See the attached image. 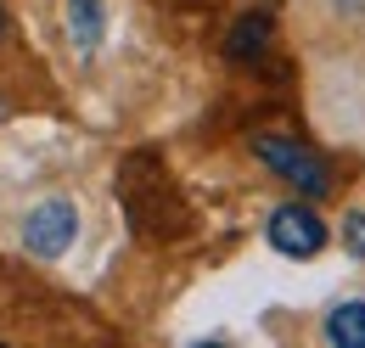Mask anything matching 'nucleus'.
I'll list each match as a JSON object with an SVG mask.
<instances>
[{
  "label": "nucleus",
  "instance_id": "obj_10",
  "mask_svg": "<svg viewBox=\"0 0 365 348\" xmlns=\"http://www.w3.org/2000/svg\"><path fill=\"white\" fill-rule=\"evenodd\" d=\"M0 40H6V6H0Z\"/></svg>",
  "mask_w": 365,
  "mask_h": 348
},
{
  "label": "nucleus",
  "instance_id": "obj_6",
  "mask_svg": "<svg viewBox=\"0 0 365 348\" xmlns=\"http://www.w3.org/2000/svg\"><path fill=\"white\" fill-rule=\"evenodd\" d=\"M320 337H326L331 348H365V298L331 304L326 320H320Z\"/></svg>",
  "mask_w": 365,
  "mask_h": 348
},
{
  "label": "nucleus",
  "instance_id": "obj_3",
  "mask_svg": "<svg viewBox=\"0 0 365 348\" xmlns=\"http://www.w3.org/2000/svg\"><path fill=\"white\" fill-rule=\"evenodd\" d=\"M79 242V208L68 197H46L23 214V253L34 259H62Z\"/></svg>",
  "mask_w": 365,
  "mask_h": 348
},
{
  "label": "nucleus",
  "instance_id": "obj_1",
  "mask_svg": "<svg viewBox=\"0 0 365 348\" xmlns=\"http://www.w3.org/2000/svg\"><path fill=\"white\" fill-rule=\"evenodd\" d=\"M118 197H124L130 225H135L140 236L163 242V236H180V230H185V203L175 197L169 169H163L152 152H140V158L124 163V174H118Z\"/></svg>",
  "mask_w": 365,
  "mask_h": 348
},
{
  "label": "nucleus",
  "instance_id": "obj_2",
  "mask_svg": "<svg viewBox=\"0 0 365 348\" xmlns=\"http://www.w3.org/2000/svg\"><path fill=\"white\" fill-rule=\"evenodd\" d=\"M253 152H259V163L275 174V180H287L298 197H326L331 191V163L320 158V152H309V146H298V140H281V135H259L253 140Z\"/></svg>",
  "mask_w": 365,
  "mask_h": 348
},
{
  "label": "nucleus",
  "instance_id": "obj_9",
  "mask_svg": "<svg viewBox=\"0 0 365 348\" xmlns=\"http://www.w3.org/2000/svg\"><path fill=\"white\" fill-rule=\"evenodd\" d=\"M337 11H365V0H331Z\"/></svg>",
  "mask_w": 365,
  "mask_h": 348
},
{
  "label": "nucleus",
  "instance_id": "obj_8",
  "mask_svg": "<svg viewBox=\"0 0 365 348\" xmlns=\"http://www.w3.org/2000/svg\"><path fill=\"white\" fill-rule=\"evenodd\" d=\"M343 247H349V253H354V259L365 264V208L343 214Z\"/></svg>",
  "mask_w": 365,
  "mask_h": 348
},
{
  "label": "nucleus",
  "instance_id": "obj_4",
  "mask_svg": "<svg viewBox=\"0 0 365 348\" xmlns=\"http://www.w3.org/2000/svg\"><path fill=\"white\" fill-rule=\"evenodd\" d=\"M270 247L281 253V259H315L320 247H326V219L315 214L309 197L281 203V208L270 214Z\"/></svg>",
  "mask_w": 365,
  "mask_h": 348
},
{
  "label": "nucleus",
  "instance_id": "obj_7",
  "mask_svg": "<svg viewBox=\"0 0 365 348\" xmlns=\"http://www.w3.org/2000/svg\"><path fill=\"white\" fill-rule=\"evenodd\" d=\"M68 34L91 56L96 45H101V34H107V6L101 0H68Z\"/></svg>",
  "mask_w": 365,
  "mask_h": 348
},
{
  "label": "nucleus",
  "instance_id": "obj_5",
  "mask_svg": "<svg viewBox=\"0 0 365 348\" xmlns=\"http://www.w3.org/2000/svg\"><path fill=\"white\" fill-rule=\"evenodd\" d=\"M270 40H275V6L242 11V17L230 23V34H225V56L236 62V68H253V62L270 51Z\"/></svg>",
  "mask_w": 365,
  "mask_h": 348
}]
</instances>
